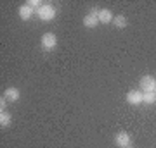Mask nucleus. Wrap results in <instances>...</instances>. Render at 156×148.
I'll use <instances>...</instances> for the list:
<instances>
[{
	"mask_svg": "<svg viewBox=\"0 0 156 148\" xmlns=\"http://www.w3.org/2000/svg\"><path fill=\"white\" fill-rule=\"evenodd\" d=\"M140 88L144 93H149V91H154L156 90V77L147 74V76H142L140 79Z\"/></svg>",
	"mask_w": 156,
	"mask_h": 148,
	"instance_id": "f03ea898",
	"label": "nucleus"
},
{
	"mask_svg": "<svg viewBox=\"0 0 156 148\" xmlns=\"http://www.w3.org/2000/svg\"><path fill=\"white\" fill-rule=\"evenodd\" d=\"M83 24L87 28H95L97 26V24H99V9H92V12L83 17Z\"/></svg>",
	"mask_w": 156,
	"mask_h": 148,
	"instance_id": "20e7f679",
	"label": "nucleus"
},
{
	"mask_svg": "<svg viewBox=\"0 0 156 148\" xmlns=\"http://www.w3.org/2000/svg\"><path fill=\"white\" fill-rule=\"evenodd\" d=\"M11 124V114L9 112H0V126L5 127Z\"/></svg>",
	"mask_w": 156,
	"mask_h": 148,
	"instance_id": "9d476101",
	"label": "nucleus"
},
{
	"mask_svg": "<svg viewBox=\"0 0 156 148\" xmlns=\"http://www.w3.org/2000/svg\"><path fill=\"white\" fill-rule=\"evenodd\" d=\"M4 97H5V100H9V102H17L19 100V90L17 88H7L5 91H4Z\"/></svg>",
	"mask_w": 156,
	"mask_h": 148,
	"instance_id": "0eeeda50",
	"label": "nucleus"
},
{
	"mask_svg": "<svg viewBox=\"0 0 156 148\" xmlns=\"http://www.w3.org/2000/svg\"><path fill=\"white\" fill-rule=\"evenodd\" d=\"M127 102H128L130 105H139V104H142V91H137V90L130 91V93L127 95Z\"/></svg>",
	"mask_w": 156,
	"mask_h": 148,
	"instance_id": "423d86ee",
	"label": "nucleus"
},
{
	"mask_svg": "<svg viewBox=\"0 0 156 148\" xmlns=\"http://www.w3.org/2000/svg\"><path fill=\"white\" fill-rule=\"evenodd\" d=\"M125 148H130V146H125Z\"/></svg>",
	"mask_w": 156,
	"mask_h": 148,
	"instance_id": "2eb2a0df",
	"label": "nucleus"
},
{
	"mask_svg": "<svg viewBox=\"0 0 156 148\" xmlns=\"http://www.w3.org/2000/svg\"><path fill=\"white\" fill-rule=\"evenodd\" d=\"M19 17H21L23 21H28L30 17H31V14H33V9L28 5V4H24V5H21L19 7Z\"/></svg>",
	"mask_w": 156,
	"mask_h": 148,
	"instance_id": "1a4fd4ad",
	"label": "nucleus"
},
{
	"mask_svg": "<svg viewBox=\"0 0 156 148\" xmlns=\"http://www.w3.org/2000/svg\"><path fill=\"white\" fill-rule=\"evenodd\" d=\"M142 102H144V104H154L156 102V91L142 93Z\"/></svg>",
	"mask_w": 156,
	"mask_h": 148,
	"instance_id": "9b49d317",
	"label": "nucleus"
},
{
	"mask_svg": "<svg viewBox=\"0 0 156 148\" xmlns=\"http://www.w3.org/2000/svg\"><path fill=\"white\" fill-rule=\"evenodd\" d=\"M130 141H132V138H130V134L125 131L118 133L116 138H115V143H116L120 148H125V146H130Z\"/></svg>",
	"mask_w": 156,
	"mask_h": 148,
	"instance_id": "39448f33",
	"label": "nucleus"
},
{
	"mask_svg": "<svg viewBox=\"0 0 156 148\" xmlns=\"http://www.w3.org/2000/svg\"><path fill=\"white\" fill-rule=\"evenodd\" d=\"M113 22H115V26H116L118 29H123V28L127 26V19H125V16H116L115 19H113Z\"/></svg>",
	"mask_w": 156,
	"mask_h": 148,
	"instance_id": "f8f14e48",
	"label": "nucleus"
},
{
	"mask_svg": "<svg viewBox=\"0 0 156 148\" xmlns=\"http://www.w3.org/2000/svg\"><path fill=\"white\" fill-rule=\"evenodd\" d=\"M115 17H113L111 11L109 9H101L99 11V22H102V24H108V22H111Z\"/></svg>",
	"mask_w": 156,
	"mask_h": 148,
	"instance_id": "6e6552de",
	"label": "nucleus"
},
{
	"mask_svg": "<svg viewBox=\"0 0 156 148\" xmlns=\"http://www.w3.org/2000/svg\"><path fill=\"white\" fill-rule=\"evenodd\" d=\"M37 14H38V17L42 21H52V19L56 17V9L50 5V4H44V5L37 11Z\"/></svg>",
	"mask_w": 156,
	"mask_h": 148,
	"instance_id": "f257e3e1",
	"label": "nucleus"
},
{
	"mask_svg": "<svg viewBox=\"0 0 156 148\" xmlns=\"http://www.w3.org/2000/svg\"><path fill=\"white\" fill-rule=\"evenodd\" d=\"M5 107H7V104H5V97H2V98H0V110H2V112H5Z\"/></svg>",
	"mask_w": 156,
	"mask_h": 148,
	"instance_id": "4468645a",
	"label": "nucleus"
},
{
	"mask_svg": "<svg viewBox=\"0 0 156 148\" xmlns=\"http://www.w3.org/2000/svg\"><path fill=\"white\" fill-rule=\"evenodd\" d=\"M26 4H28V5L31 7V9H37V11H38V9H40L42 5H44V4H42L40 0H30V2H26Z\"/></svg>",
	"mask_w": 156,
	"mask_h": 148,
	"instance_id": "ddd939ff",
	"label": "nucleus"
},
{
	"mask_svg": "<svg viewBox=\"0 0 156 148\" xmlns=\"http://www.w3.org/2000/svg\"><path fill=\"white\" fill-rule=\"evenodd\" d=\"M57 45V38L54 33H45L44 36H42V48L44 50H52L56 48Z\"/></svg>",
	"mask_w": 156,
	"mask_h": 148,
	"instance_id": "7ed1b4c3",
	"label": "nucleus"
}]
</instances>
